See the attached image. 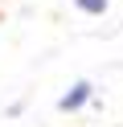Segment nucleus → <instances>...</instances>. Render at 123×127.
I'll return each instance as SVG.
<instances>
[{
    "instance_id": "nucleus-1",
    "label": "nucleus",
    "mask_w": 123,
    "mask_h": 127,
    "mask_svg": "<svg viewBox=\"0 0 123 127\" xmlns=\"http://www.w3.org/2000/svg\"><path fill=\"white\" fill-rule=\"evenodd\" d=\"M90 94H94V86H90L86 78H82V82H74L70 90H66L62 98H57V111H78L82 102H90Z\"/></svg>"
},
{
    "instance_id": "nucleus-2",
    "label": "nucleus",
    "mask_w": 123,
    "mask_h": 127,
    "mask_svg": "<svg viewBox=\"0 0 123 127\" xmlns=\"http://www.w3.org/2000/svg\"><path fill=\"white\" fill-rule=\"evenodd\" d=\"M74 4H78L82 12H90V17H103V12H107V4H111V0H74Z\"/></svg>"
}]
</instances>
